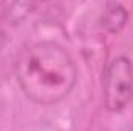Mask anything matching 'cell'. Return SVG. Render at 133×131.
Here are the masks:
<instances>
[{"mask_svg":"<svg viewBox=\"0 0 133 131\" xmlns=\"http://www.w3.org/2000/svg\"><path fill=\"white\" fill-rule=\"evenodd\" d=\"M16 79L31 102L53 105L73 91L77 82V68L62 45L43 40L20 51L16 60Z\"/></svg>","mask_w":133,"mask_h":131,"instance_id":"1","label":"cell"},{"mask_svg":"<svg viewBox=\"0 0 133 131\" xmlns=\"http://www.w3.org/2000/svg\"><path fill=\"white\" fill-rule=\"evenodd\" d=\"M104 102L108 111L121 113L133 96V65L130 59L119 56L110 62L104 72Z\"/></svg>","mask_w":133,"mask_h":131,"instance_id":"2","label":"cell"},{"mask_svg":"<svg viewBox=\"0 0 133 131\" xmlns=\"http://www.w3.org/2000/svg\"><path fill=\"white\" fill-rule=\"evenodd\" d=\"M127 20H129V12L121 3L110 2V3L105 5L102 17H101V23L108 33L111 34L119 33L125 26Z\"/></svg>","mask_w":133,"mask_h":131,"instance_id":"3","label":"cell"}]
</instances>
